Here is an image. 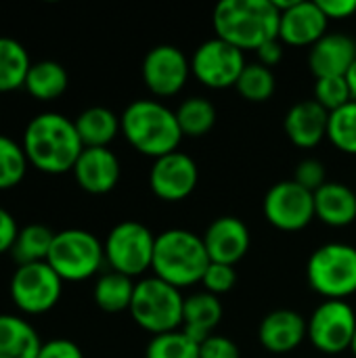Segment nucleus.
<instances>
[{"label":"nucleus","mask_w":356,"mask_h":358,"mask_svg":"<svg viewBox=\"0 0 356 358\" xmlns=\"http://www.w3.org/2000/svg\"><path fill=\"white\" fill-rule=\"evenodd\" d=\"M55 241V233L44 224H27L19 229V235L15 239V245L10 250L15 262L21 264H36L46 262L50 248Z\"/></svg>","instance_id":"28"},{"label":"nucleus","mask_w":356,"mask_h":358,"mask_svg":"<svg viewBox=\"0 0 356 358\" xmlns=\"http://www.w3.org/2000/svg\"><path fill=\"white\" fill-rule=\"evenodd\" d=\"M304 336H308V323L294 310H275L266 315L258 329L262 348L273 355H287L296 350Z\"/></svg>","instance_id":"19"},{"label":"nucleus","mask_w":356,"mask_h":358,"mask_svg":"<svg viewBox=\"0 0 356 358\" xmlns=\"http://www.w3.org/2000/svg\"><path fill=\"white\" fill-rule=\"evenodd\" d=\"M197 180L199 172L195 162L180 151L155 159L149 174L151 191L164 201H180L189 197L197 187Z\"/></svg>","instance_id":"14"},{"label":"nucleus","mask_w":356,"mask_h":358,"mask_svg":"<svg viewBox=\"0 0 356 358\" xmlns=\"http://www.w3.org/2000/svg\"><path fill=\"white\" fill-rule=\"evenodd\" d=\"M155 237L134 220L115 224L105 239V260L109 266L126 277H138L153 264Z\"/></svg>","instance_id":"8"},{"label":"nucleus","mask_w":356,"mask_h":358,"mask_svg":"<svg viewBox=\"0 0 356 358\" xmlns=\"http://www.w3.org/2000/svg\"><path fill=\"white\" fill-rule=\"evenodd\" d=\"M204 245L208 250L210 262L235 266L250 250V231L243 220L235 216H222L208 227Z\"/></svg>","instance_id":"17"},{"label":"nucleus","mask_w":356,"mask_h":358,"mask_svg":"<svg viewBox=\"0 0 356 358\" xmlns=\"http://www.w3.org/2000/svg\"><path fill=\"white\" fill-rule=\"evenodd\" d=\"M235 281H237L235 268L229 266V264H218V262H210V266H208V271H206V275L201 279L206 292L212 294V296H220V294L231 292Z\"/></svg>","instance_id":"35"},{"label":"nucleus","mask_w":356,"mask_h":358,"mask_svg":"<svg viewBox=\"0 0 356 358\" xmlns=\"http://www.w3.org/2000/svg\"><path fill=\"white\" fill-rule=\"evenodd\" d=\"M120 124L126 141L138 153L155 159L174 153L183 138L176 111L168 109L159 101L141 99L130 103L124 109Z\"/></svg>","instance_id":"3"},{"label":"nucleus","mask_w":356,"mask_h":358,"mask_svg":"<svg viewBox=\"0 0 356 358\" xmlns=\"http://www.w3.org/2000/svg\"><path fill=\"white\" fill-rule=\"evenodd\" d=\"M145 358H199V344L193 342L185 331L153 336Z\"/></svg>","instance_id":"33"},{"label":"nucleus","mask_w":356,"mask_h":358,"mask_svg":"<svg viewBox=\"0 0 356 358\" xmlns=\"http://www.w3.org/2000/svg\"><path fill=\"white\" fill-rule=\"evenodd\" d=\"M329 111L323 109L315 99L300 101L285 113V134L296 147L313 149L327 136Z\"/></svg>","instance_id":"20"},{"label":"nucleus","mask_w":356,"mask_h":358,"mask_svg":"<svg viewBox=\"0 0 356 358\" xmlns=\"http://www.w3.org/2000/svg\"><path fill=\"white\" fill-rule=\"evenodd\" d=\"M27 155L21 143L0 134V191L17 187L27 172Z\"/></svg>","instance_id":"30"},{"label":"nucleus","mask_w":356,"mask_h":358,"mask_svg":"<svg viewBox=\"0 0 356 358\" xmlns=\"http://www.w3.org/2000/svg\"><path fill=\"white\" fill-rule=\"evenodd\" d=\"M315 216L329 227H348L356 220V193L344 182H325L315 191Z\"/></svg>","instance_id":"22"},{"label":"nucleus","mask_w":356,"mask_h":358,"mask_svg":"<svg viewBox=\"0 0 356 358\" xmlns=\"http://www.w3.org/2000/svg\"><path fill=\"white\" fill-rule=\"evenodd\" d=\"M208 266L210 256L204 245V237L185 229H170L155 237L151 268L157 279L172 287L183 289L201 283Z\"/></svg>","instance_id":"4"},{"label":"nucleus","mask_w":356,"mask_h":358,"mask_svg":"<svg viewBox=\"0 0 356 358\" xmlns=\"http://www.w3.org/2000/svg\"><path fill=\"white\" fill-rule=\"evenodd\" d=\"M315 101L327 109L329 113L348 105L353 101V94H350V88H348V82L346 78H317V84H315Z\"/></svg>","instance_id":"34"},{"label":"nucleus","mask_w":356,"mask_h":358,"mask_svg":"<svg viewBox=\"0 0 356 358\" xmlns=\"http://www.w3.org/2000/svg\"><path fill=\"white\" fill-rule=\"evenodd\" d=\"M105 260V245L88 231L65 229L55 233L46 262L63 281H86Z\"/></svg>","instance_id":"7"},{"label":"nucleus","mask_w":356,"mask_h":358,"mask_svg":"<svg viewBox=\"0 0 356 358\" xmlns=\"http://www.w3.org/2000/svg\"><path fill=\"white\" fill-rule=\"evenodd\" d=\"M237 90L252 103H264L275 92V76L262 63H248L237 80Z\"/></svg>","instance_id":"32"},{"label":"nucleus","mask_w":356,"mask_h":358,"mask_svg":"<svg viewBox=\"0 0 356 358\" xmlns=\"http://www.w3.org/2000/svg\"><path fill=\"white\" fill-rule=\"evenodd\" d=\"M222 319V304L218 296H212L208 292L193 294L185 298L183 308V331L197 344L206 342L210 336H214V329L218 327Z\"/></svg>","instance_id":"21"},{"label":"nucleus","mask_w":356,"mask_h":358,"mask_svg":"<svg viewBox=\"0 0 356 358\" xmlns=\"http://www.w3.org/2000/svg\"><path fill=\"white\" fill-rule=\"evenodd\" d=\"M294 180L308 189L311 193L319 191L325 185V166L319 159H302L296 168V176Z\"/></svg>","instance_id":"36"},{"label":"nucleus","mask_w":356,"mask_h":358,"mask_svg":"<svg viewBox=\"0 0 356 358\" xmlns=\"http://www.w3.org/2000/svg\"><path fill=\"white\" fill-rule=\"evenodd\" d=\"M191 73V61L185 52L170 44L151 48L143 61V80L157 96H174L183 90Z\"/></svg>","instance_id":"13"},{"label":"nucleus","mask_w":356,"mask_h":358,"mask_svg":"<svg viewBox=\"0 0 356 358\" xmlns=\"http://www.w3.org/2000/svg\"><path fill=\"white\" fill-rule=\"evenodd\" d=\"M38 331L21 317L0 315V358H38Z\"/></svg>","instance_id":"23"},{"label":"nucleus","mask_w":356,"mask_h":358,"mask_svg":"<svg viewBox=\"0 0 356 358\" xmlns=\"http://www.w3.org/2000/svg\"><path fill=\"white\" fill-rule=\"evenodd\" d=\"M346 82H348V88H350V94H353V101H356V61L350 65L348 73L344 76Z\"/></svg>","instance_id":"42"},{"label":"nucleus","mask_w":356,"mask_h":358,"mask_svg":"<svg viewBox=\"0 0 356 358\" xmlns=\"http://www.w3.org/2000/svg\"><path fill=\"white\" fill-rule=\"evenodd\" d=\"M29 67L31 61L25 46L15 38L0 36V94L23 88Z\"/></svg>","instance_id":"25"},{"label":"nucleus","mask_w":356,"mask_h":358,"mask_svg":"<svg viewBox=\"0 0 356 358\" xmlns=\"http://www.w3.org/2000/svg\"><path fill=\"white\" fill-rule=\"evenodd\" d=\"M311 287L327 300H346L356 294V248L325 243L313 252L306 266Z\"/></svg>","instance_id":"6"},{"label":"nucleus","mask_w":356,"mask_h":358,"mask_svg":"<svg viewBox=\"0 0 356 358\" xmlns=\"http://www.w3.org/2000/svg\"><path fill=\"white\" fill-rule=\"evenodd\" d=\"M183 308L185 298L180 289L157 277H149L136 283L130 315L138 327L153 336H162L183 327Z\"/></svg>","instance_id":"5"},{"label":"nucleus","mask_w":356,"mask_h":358,"mask_svg":"<svg viewBox=\"0 0 356 358\" xmlns=\"http://www.w3.org/2000/svg\"><path fill=\"white\" fill-rule=\"evenodd\" d=\"M356 61V42L346 34H325L311 46L308 65L317 78H342Z\"/></svg>","instance_id":"18"},{"label":"nucleus","mask_w":356,"mask_h":358,"mask_svg":"<svg viewBox=\"0 0 356 358\" xmlns=\"http://www.w3.org/2000/svg\"><path fill=\"white\" fill-rule=\"evenodd\" d=\"M199 358H241L239 348L233 340L225 336H210L199 344Z\"/></svg>","instance_id":"37"},{"label":"nucleus","mask_w":356,"mask_h":358,"mask_svg":"<svg viewBox=\"0 0 356 358\" xmlns=\"http://www.w3.org/2000/svg\"><path fill=\"white\" fill-rule=\"evenodd\" d=\"M17 235H19V227H17L13 214L8 210L0 208V254H6L13 250Z\"/></svg>","instance_id":"39"},{"label":"nucleus","mask_w":356,"mask_h":358,"mask_svg":"<svg viewBox=\"0 0 356 358\" xmlns=\"http://www.w3.org/2000/svg\"><path fill=\"white\" fill-rule=\"evenodd\" d=\"M264 216L279 231H302L315 218V193L296 180L273 185L264 197Z\"/></svg>","instance_id":"12"},{"label":"nucleus","mask_w":356,"mask_h":358,"mask_svg":"<svg viewBox=\"0 0 356 358\" xmlns=\"http://www.w3.org/2000/svg\"><path fill=\"white\" fill-rule=\"evenodd\" d=\"M327 17L317 2L296 0L279 21V40L290 46H315L327 29Z\"/></svg>","instance_id":"16"},{"label":"nucleus","mask_w":356,"mask_h":358,"mask_svg":"<svg viewBox=\"0 0 356 358\" xmlns=\"http://www.w3.org/2000/svg\"><path fill=\"white\" fill-rule=\"evenodd\" d=\"M258 59H260V63L264 65V67H273V65H277L281 59H283V46H281V40L279 38H275V40H269V42H264L258 50Z\"/></svg>","instance_id":"41"},{"label":"nucleus","mask_w":356,"mask_h":358,"mask_svg":"<svg viewBox=\"0 0 356 358\" xmlns=\"http://www.w3.org/2000/svg\"><path fill=\"white\" fill-rule=\"evenodd\" d=\"M176 120L183 130V136L197 138V136L208 134L212 130V126L216 124V109L208 99L191 96L178 107Z\"/></svg>","instance_id":"29"},{"label":"nucleus","mask_w":356,"mask_h":358,"mask_svg":"<svg viewBox=\"0 0 356 358\" xmlns=\"http://www.w3.org/2000/svg\"><path fill=\"white\" fill-rule=\"evenodd\" d=\"M350 350H353V355L356 357V331H355V338H353V344H350Z\"/></svg>","instance_id":"43"},{"label":"nucleus","mask_w":356,"mask_h":358,"mask_svg":"<svg viewBox=\"0 0 356 358\" xmlns=\"http://www.w3.org/2000/svg\"><path fill=\"white\" fill-rule=\"evenodd\" d=\"M73 124L84 147H107L122 130L120 117L107 107H88Z\"/></svg>","instance_id":"24"},{"label":"nucleus","mask_w":356,"mask_h":358,"mask_svg":"<svg viewBox=\"0 0 356 358\" xmlns=\"http://www.w3.org/2000/svg\"><path fill=\"white\" fill-rule=\"evenodd\" d=\"M29 166L44 174H65L73 170L84 151L76 124L57 111L34 115L21 138Z\"/></svg>","instance_id":"1"},{"label":"nucleus","mask_w":356,"mask_h":358,"mask_svg":"<svg viewBox=\"0 0 356 358\" xmlns=\"http://www.w3.org/2000/svg\"><path fill=\"white\" fill-rule=\"evenodd\" d=\"M134 287L136 285L132 283L130 277L111 271V273H105L103 277H99V281L94 283L92 296L101 310L122 313V310H130Z\"/></svg>","instance_id":"27"},{"label":"nucleus","mask_w":356,"mask_h":358,"mask_svg":"<svg viewBox=\"0 0 356 358\" xmlns=\"http://www.w3.org/2000/svg\"><path fill=\"white\" fill-rule=\"evenodd\" d=\"M67 84H69V76L61 63L38 61L31 63L23 88L38 101H55L67 90Z\"/></svg>","instance_id":"26"},{"label":"nucleus","mask_w":356,"mask_h":358,"mask_svg":"<svg viewBox=\"0 0 356 358\" xmlns=\"http://www.w3.org/2000/svg\"><path fill=\"white\" fill-rule=\"evenodd\" d=\"M327 19H348L356 13V0H319Z\"/></svg>","instance_id":"40"},{"label":"nucleus","mask_w":356,"mask_h":358,"mask_svg":"<svg viewBox=\"0 0 356 358\" xmlns=\"http://www.w3.org/2000/svg\"><path fill=\"white\" fill-rule=\"evenodd\" d=\"M355 331L356 313L344 300H325L308 319V340L325 355H340L348 350Z\"/></svg>","instance_id":"10"},{"label":"nucleus","mask_w":356,"mask_h":358,"mask_svg":"<svg viewBox=\"0 0 356 358\" xmlns=\"http://www.w3.org/2000/svg\"><path fill=\"white\" fill-rule=\"evenodd\" d=\"M71 172L80 189L92 195H105L115 189L122 166L118 155L107 147H84Z\"/></svg>","instance_id":"15"},{"label":"nucleus","mask_w":356,"mask_h":358,"mask_svg":"<svg viewBox=\"0 0 356 358\" xmlns=\"http://www.w3.org/2000/svg\"><path fill=\"white\" fill-rule=\"evenodd\" d=\"M279 21L281 13L273 0H222L212 15L216 38L239 50H258L279 38Z\"/></svg>","instance_id":"2"},{"label":"nucleus","mask_w":356,"mask_h":358,"mask_svg":"<svg viewBox=\"0 0 356 358\" xmlns=\"http://www.w3.org/2000/svg\"><path fill=\"white\" fill-rule=\"evenodd\" d=\"M327 138L338 151L356 155V101L329 113Z\"/></svg>","instance_id":"31"},{"label":"nucleus","mask_w":356,"mask_h":358,"mask_svg":"<svg viewBox=\"0 0 356 358\" xmlns=\"http://www.w3.org/2000/svg\"><path fill=\"white\" fill-rule=\"evenodd\" d=\"M38 358H84V355L71 340H50L42 344Z\"/></svg>","instance_id":"38"},{"label":"nucleus","mask_w":356,"mask_h":358,"mask_svg":"<svg viewBox=\"0 0 356 358\" xmlns=\"http://www.w3.org/2000/svg\"><path fill=\"white\" fill-rule=\"evenodd\" d=\"M245 65L248 63L243 50L220 38L204 42L191 57V71L208 88L237 86V80L243 73Z\"/></svg>","instance_id":"11"},{"label":"nucleus","mask_w":356,"mask_h":358,"mask_svg":"<svg viewBox=\"0 0 356 358\" xmlns=\"http://www.w3.org/2000/svg\"><path fill=\"white\" fill-rule=\"evenodd\" d=\"M15 306L25 315H44L57 306L63 294V279L48 262L21 264L8 285Z\"/></svg>","instance_id":"9"}]
</instances>
